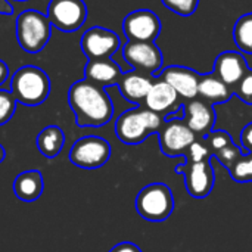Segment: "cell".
<instances>
[{
	"instance_id": "484cf974",
	"label": "cell",
	"mask_w": 252,
	"mask_h": 252,
	"mask_svg": "<svg viewBox=\"0 0 252 252\" xmlns=\"http://www.w3.org/2000/svg\"><path fill=\"white\" fill-rule=\"evenodd\" d=\"M162 4L180 16H190L196 12L199 0H161Z\"/></svg>"
},
{
	"instance_id": "4dcf8cb0",
	"label": "cell",
	"mask_w": 252,
	"mask_h": 252,
	"mask_svg": "<svg viewBox=\"0 0 252 252\" xmlns=\"http://www.w3.org/2000/svg\"><path fill=\"white\" fill-rule=\"evenodd\" d=\"M109 252H142L139 250L137 245L131 244V242H121L118 245H115Z\"/></svg>"
},
{
	"instance_id": "277c9868",
	"label": "cell",
	"mask_w": 252,
	"mask_h": 252,
	"mask_svg": "<svg viewBox=\"0 0 252 252\" xmlns=\"http://www.w3.org/2000/svg\"><path fill=\"white\" fill-rule=\"evenodd\" d=\"M15 31L19 47L34 55L47 46L52 37V22L47 15L35 9H27L18 15Z\"/></svg>"
},
{
	"instance_id": "8fae6325",
	"label": "cell",
	"mask_w": 252,
	"mask_h": 252,
	"mask_svg": "<svg viewBox=\"0 0 252 252\" xmlns=\"http://www.w3.org/2000/svg\"><path fill=\"white\" fill-rule=\"evenodd\" d=\"M161 27L159 16L151 9L133 10L123 21V31L128 41H155Z\"/></svg>"
},
{
	"instance_id": "4fadbf2b",
	"label": "cell",
	"mask_w": 252,
	"mask_h": 252,
	"mask_svg": "<svg viewBox=\"0 0 252 252\" xmlns=\"http://www.w3.org/2000/svg\"><path fill=\"white\" fill-rule=\"evenodd\" d=\"M143 106L168 120L182 109V96L167 81L158 78L154 81Z\"/></svg>"
},
{
	"instance_id": "e0dca14e",
	"label": "cell",
	"mask_w": 252,
	"mask_h": 252,
	"mask_svg": "<svg viewBox=\"0 0 252 252\" xmlns=\"http://www.w3.org/2000/svg\"><path fill=\"white\" fill-rule=\"evenodd\" d=\"M152 84H154V80L151 75H146V74L131 69V71L123 72L117 86L124 99H127L128 102L136 103L139 106H143L145 99H146Z\"/></svg>"
},
{
	"instance_id": "ac0fdd59",
	"label": "cell",
	"mask_w": 252,
	"mask_h": 252,
	"mask_svg": "<svg viewBox=\"0 0 252 252\" xmlns=\"http://www.w3.org/2000/svg\"><path fill=\"white\" fill-rule=\"evenodd\" d=\"M123 75V71L120 65L108 58V59H89L84 68V78L90 80L92 83L102 86V87H109V86H117L120 78Z\"/></svg>"
},
{
	"instance_id": "83f0119b",
	"label": "cell",
	"mask_w": 252,
	"mask_h": 252,
	"mask_svg": "<svg viewBox=\"0 0 252 252\" xmlns=\"http://www.w3.org/2000/svg\"><path fill=\"white\" fill-rule=\"evenodd\" d=\"M242 155H244V154H242L241 148H239L238 145H235V142H233L232 145H229V146L220 149L214 157L217 158V161H219L224 168L230 170V168L233 167V164H235Z\"/></svg>"
},
{
	"instance_id": "9c48e42d",
	"label": "cell",
	"mask_w": 252,
	"mask_h": 252,
	"mask_svg": "<svg viewBox=\"0 0 252 252\" xmlns=\"http://www.w3.org/2000/svg\"><path fill=\"white\" fill-rule=\"evenodd\" d=\"M46 15L52 27L63 32H72L84 25L87 6L84 0H50Z\"/></svg>"
},
{
	"instance_id": "ba28073f",
	"label": "cell",
	"mask_w": 252,
	"mask_h": 252,
	"mask_svg": "<svg viewBox=\"0 0 252 252\" xmlns=\"http://www.w3.org/2000/svg\"><path fill=\"white\" fill-rule=\"evenodd\" d=\"M159 148L165 157H185L189 146L198 136L186 126L182 118H168L158 131Z\"/></svg>"
},
{
	"instance_id": "52a82bcc",
	"label": "cell",
	"mask_w": 252,
	"mask_h": 252,
	"mask_svg": "<svg viewBox=\"0 0 252 252\" xmlns=\"http://www.w3.org/2000/svg\"><path fill=\"white\" fill-rule=\"evenodd\" d=\"M123 58L134 71L146 75H158L162 69V52L154 41H127Z\"/></svg>"
},
{
	"instance_id": "f546056e",
	"label": "cell",
	"mask_w": 252,
	"mask_h": 252,
	"mask_svg": "<svg viewBox=\"0 0 252 252\" xmlns=\"http://www.w3.org/2000/svg\"><path fill=\"white\" fill-rule=\"evenodd\" d=\"M241 143L247 154H252V123L247 124L241 133Z\"/></svg>"
},
{
	"instance_id": "e575fe53",
	"label": "cell",
	"mask_w": 252,
	"mask_h": 252,
	"mask_svg": "<svg viewBox=\"0 0 252 252\" xmlns=\"http://www.w3.org/2000/svg\"><path fill=\"white\" fill-rule=\"evenodd\" d=\"M10 1H30V0H10Z\"/></svg>"
},
{
	"instance_id": "7c38bea8",
	"label": "cell",
	"mask_w": 252,
	"mask_h": 252,
	"mask_svg": "<svg viewBox=\"0 0 252 252\" xmlns=\"http://www.w3.org/2000/svg\"><path fill=\"white\" fill-rule=\"evenodd\" d=\"M120 37L112 30L92 27L81 35L80 47L87 59H108L120 49Z\"/></svg>"
},
{
	"instance_id": "d6986e66",
	"label": "cell",
	"mask_w": 252,
	"mask_h": 252,
	"mask_svg": "<svg viewBox=\"0 0 252 252\" xmlns=\"http://www.w3.org/2000/svg\"><path fill=\"white\" fill-rule=\"evenodd\" d=\"M44 189L43 174L38 170H27L16 176L13 180V192L18 199L24 202L37 201Z\"/></svg>"
},
{
	"instance_id": "d4e9b609",
	"label": "cell",
	"mask_w": 252,
	"mask_h": 252,
	"mask_svg": "<svg viewBox=\"0 0 252 252\" xmlns=\"http://www.w3.org/2000/svg\"><path fill=\"white\" fill-rule=\"evenodd\" d=\"M16 99L12 92L0 89V126L9 123L16 111Z\"/></svg>"
},
{
	"instance_id": "4316f807",
	"label": "cell",
	"mask_w": 252,
	"mask_h": 252,
	"mask_svg": "<svg viewBox=\"0 0 252 252\" xmlns=\"http://www.w3.org/2000/svg\"><path fill=\"white\" fill-rule=\"evenodd\" d=\"M204 139H205L208 148L211 149L213 157H214L220 149H223V148H226V146H229V145L233 143L232 136H230L227 131H224V130H213V131H211L208 136H205Z\"/></svg>"
},
{
	"instance_id": "f1b7e54d",
	"label": "cell",
	"mask_w": 252,
	"mask_h": 252,
	"mask_svg": "<svg viewBox=\"0 0 252 252\" xmlns=\"http://www.w3.org/2000/svg\"><path fill=\"white\" fill-rule=\"evenodd\" d=\"M235 96H238L244 103L252 105V69H250L244 78L233 87Z\"/></svg>"
},
{
	"instance_id": "603a6c76",
	"label": "cell",
	"mask_w": 252,
	"mask_h": 252,
	"mask_svg": "<svg viewBox=\"0 0 252 252\" xmlns=\"http://www.w3.org/2000/svg\"><path fill=\"white\" fill-rule=\"evenodd\" d=\"M232 179L238 183L252 182V154H244L229 170Z\"/></svg>"
},
{
	"instance_id": "2e32d148",
	"label": "cell",
	"mask_w": 252,
	"mask_h": 252,
	"mask_svg": "<svg viewBox=\"0 0 252 252\" xmlns=\"http://www.w3.org/2000/svg\"><path fill=\"white\" fill-rule=\"evenodd\" d=\"M250 71L245 56L241 52H223L217 56L213 74L227 86L235 87Z\"/></svg>"
},
{
	"instance_id": "6da1fadb",
	"label": "cell",
	"mask_w": 252,
	"mask_h": 252,
	"mask_svg": "<svg viewBox=\"0 0 252 252\" xmlns=\"http://www.w3.org/2000/svg\"><path fill=\"white\" fill-rule=\"evenodd\" d=\"M68 103L78 127H102L114 117V103L106 89L87 78L78 80L69 87Z\"/></svg>"
},
{
	"instance_id": "9a60e30c",
	"label": "cell",
	"mask_w": 252,
	"mask_h": 252,
	"mask_svg": "<svg viewBox=\"0 0 252 252\" xmlns=\"http://www.w3.org/2000/svg\"><path fill=\"white\" fill-rule=\"evenodd\" d=\"M159 78L167 81L182 96V99L190 100L198 97L201 75L195 69L182 65H171L159 72Z\"/></svg>"
},
{
	"instance_id": "cb8c5ba5",
	"label": "cell",
	"mask_w": 252,
	"mask_h": 252,
	"mask_svg": "<svg viewBox=\"0 0 252 252\" xmlns=\"http://www.w3.org/2000/svg\"><path fill=\"white\" fill-rule=\"evenodd\" d=\"M186 162H201V161H207V159H211L213 157V152L211 149L208 148L207 142L204 137L201 139H196L188 149L186 152Z\"/></svg>"
},
{
	"instance_id": "7402d4cb",
	"label": "cell",
	"mask_w": 252,
	"mask_h": 252,
	"mask_svg": "<svg viewBox=\"0 0 252 252\" xmlns=\"http://www.w3.org/2000/svg\"><path fill=\"white\" fill-rule=\"evenodd\" d=\"M233 40L241 52L252 55V12L238 18L233 28Z\"/></svg>"
},
{
	"instance_id": "5bb4252c",
	"label": "cell",
	"mask_w": 252,
	"mask_h": 252,
	"mask_svg": "<svg viewBox=\"0 0 252 252\" xmlns=\"http://www.w3.org/2000/svg\"><path fill=\"white\" fill-rule=\"evenodd\" d=\"M185 117L183 121L186 126L198 136L205 137L208 136L216 124V111L211 103L202 99H190L183 105Z\"/></svg>"
},
{
	"instance_id": "44dd1931",
	"label": "cell",
	"mask_w": 252,
	"mask_h": 252,
	"mask_svg": "<svg viewBox=\"0 0 252 252\" xmlns=\"http://www.w3.org/2000/svg\"><path fill=\"white\" fill-rule=\"evenodd\" d=\"M65 145V134L59 126H47L37 136V148L46 158H55Z\"/></svg>"
},
{
	"instance_id": "d6a6232c",
	"label": "cell",
	"mask_w": 252,
	"mask_h": 252,
	"mask_svg": "<svg viewBox=\"0 0 252 252\" xmlns=\"http://www.w3.org/2000/svg\"><path fill=\"white\" fill-rule=\"evenodd\" d=\"M7 77H9V68L6 65V62H3L0 59V86L7 80Z\"/></svg>"
},
{
	"instance_id": "3957f363",
	"label": "cell",
	"mask_w": 252,
	"mask_h": 252,
	"mask_svg": "<svg viewBox=\"0 0 252 252\" xmlns=\"http://www.w3.org/2000/svg\"><path fill=\"white\" fill-rule=\"evenodd\" d=\"M50 78L38 66L25 65L15 71L10 80V92L16 102L25 106H37L50 94Z\"/></svg>"
},
{
	"instance_id": "836d02e7",
	"label": "cell",
	"mask_w": 252,
	"mask_h": 252,
	"mask_svg": "<svg viewBox=\"0 0 252 252\" xmlns=\"http://www.w3.org/2000/svg\"><path fill=\"white\" fill-rule=\"evenodd\" d=\"M4 158H6V151H4V148L1 146V143H0V164L4 161Z\"/></svg>"
},
{
	"instance_id": "ffe728a7",
	"label": "cell",
	"mask_w": 252,
	"mask_h": 252,
	"mask_svg": "<svg viewBox=\"0 0 252 252\" xmlns=\"http://www.w3.org/2000/svg\"><path fill=\"white\" fill-rule=\"evenodd\" d=\"M233 87L227 86L224 81H221L217 75L207 74V75H201L199 78V86H198V96L211 103H224L227 100L232 99L233 96Z\"/></svg>"
},
{
	"instance_id": "8992f818",
	"label": "cell",
	"mask_w": 252,
	"mask_h": 252,
	"mask_svg": "<svg viewBox=\"0 0 252 252\" xmlns=\"http://www.w3.org/2000/svg\"><path fill=\"white\" fill-rule=\"evenodd\" d=\"M111 145L99 136H84L78 139L71 151L69 161L84 170H94L103 167L111 158Z\"/></svg>"
},
{
	"instance_id": "7a4b0ae2",
	"label": "cell",
	"mask_w": 252,
	"mask_h": 252,
	"mask_svg": "<svg viewBox=\"0 0 252 252\" xmlns=\"http://www.w3.org/2000/svg\"><path fill=\"white\" fill-rule=\"evenodd\" d=\"M165 120L154 111L137 106L123 112L115 121V134L126 145H140L154 133H158Z\"/></svg>"
},
{
	"instance_id": "30bf717a",
	"label": "cell",
	"mask_w": 252,
	"mask_h": 252,
	"mask_svg": "<svg viewBox=\"0 0 252 252\" xmlns=\"http://www.w3.org/2000/svg\"><path fill=\"white\" fill-rule=\"evenodd\" d=\"M177 174L185 176L188 193L195 199H204L210 196L216 183L214 168L211 159L201 162H185L176 167Z\"/></svg>"
},
{
	"instance_id": "5b68a950",
	"label": "cell",
	"mask_w": 252,
	"mask_h": 252,
	"mask_svg": "<svg viewBox=\"0 0 252 252\" xmlns=\"http://www.w3.org/2000/svg\"><path fill=\"white\" fill-rule=\"evenodd\" d=\"M137 214L152 223L165 221L174 211V196L164 183H151L145 186L136 198Z\"/></svg>"
},
{
	"instance_id": "1f68e13d",
	"label": "cell",
	"mask_w": 252,
	"mask_h": 252,
	"mask_svg": "<svg viewBox=\"0 0 252 252\" xmlns=\"http://www.w3.org/2000/svg\"><path fill=\"white\" fill-rule=\"evenodd\" d=\"M13 6L10 0H0V15H12Z\"/></svg>"
}]
</instances>
